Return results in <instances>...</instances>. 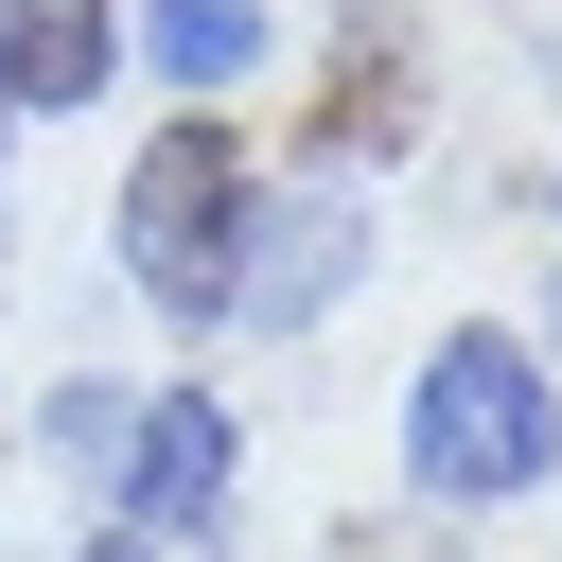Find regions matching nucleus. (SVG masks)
Here are the masks:
<instances>
[{"label": "nucleus", "mask_w": 562, "mask_h": 562, "mask_svg": "<svg viewBox=\"0 0 562 562\" xmlns=\"http://www.w3.org/2000/svg\"><path fill=\"white\" fill-rule=\"evenodd\" d=\"M105 439H123V386H53V457L105 474Z\"/></svg>", "instance_id": "nucleus-8"}, {"label": "nucleus", "mask_w": 562, "mask_h": 562, "mask_svg": "<svg viewBox=\"0 0 562 562\" xmlns=\"http://www.w3.org/2000/svg\"><path fill=\"white\" fill-rule=\"evenodd\" d=\"M0 123H18V105H0ZM0 158H18V140H0Z\"/></svg>", "instance_id": "nucleus-10"}, {"label": "nucleus", "mask_w": 562, "mask_h": 562, "mask_svg": "<svg viewBox=\"0 0 562 562\" xmlns=\"http://www.w3.org/2000/svg\"><path fill=\"white\" fill-rule=\"evenodd\" d=\"M246 193H263V158H246V123H211V105H176L158 140H140V176H123V281L158 299V316H228V246H246Z\"/></svg>", "instance_id": "nucleus-2"}, {"label": "nucleus", "mask_w": 562, "mask_h": 562, "mask_svg": "<svg viewBox=\"0 0 562 562\" xmlns=\"http://www.w3.org/2000/svg\"><path fill=\"white\" fill-rule=\"evenodd\" d=\"M404 105H422V70H404V35H369V53L316 88V123H299V140H316V176H369V158H404Z\"/></svg>", "instance_id": "nucleus-6"}, {"label": "nucleus", "mask_w": 562, "mask_h": 562, "mask_svg": "<svg viewBox=\"0 0 562 562\" xmlns=\"http://www.w3.org/2000/svg\"><path fill=\"white\" fill-rule=\"evenodd\" d=\"M123 70V0H0V105L53 123V105H105Z\"/></svg>", "instance_id": "nucleus-5"}, {"label": "nucleus", "mask_w": 562, "mask_h": 562, "mask_svg": "<svg viewBox=\"0 0 562 562\" xmlns=\"http://www.w3.org/2000/svg\"><path fill=\"white\" fill-rule=\"evenodd\" d=\"M88 562H158V544H140V527H88Z\"/></svg>", "instance_id": "nucleus-9"}, {"label": "nucleus", "mask_w": 562, "mask_h": 562, "mask_svg": "<svg viewBox=\"0 0 562 562\" xmlns=\"http://www.w3.org/2000/svg\"><path fill=\"white\" fill-rule=\"evenodd\" d=\"M351 281H369L351 176H263V193H246V246H228V316H246V334H316Z\"/></svg>", "instance_id": "nucleus-3"}, {"label": "nucleus", "mask_w": 562, "mask_h": 562, "mask_svg": "<svg viewBox=\"0 0 562 562\" xmlns=\"http://www.w3.org/2000/svg\"><path fill=\"white\" fill-rule=\"evenodd\" d=\"M140 53H158L176 88H246V70L281 53V18H263V0H140Z\"/></svg>", "instance_id": "nucleus-7"}, {"label": "nucleus", "mask_w": 562, "mask_h": 562, "mask_svg": "<svg viewBox=\"0 0 562 562\" xmlns=\"http://www.w3.org/2000/svg\"><path fill=\"white\" fill-rule=\"evenodd\" d=\"M228 474H246V422H228L211 386H140L88 492H105V527H140V544H193V527L228 509Z\"/></svg>", "instance_id": "nucleus-4"}, {"label": "nucleus", "mask_w": 562, "mask_h": 562, "mask_svg": "<svg viewBox=\"0 0 562 562\" xmlns=\"http://www.w3.org/2000/svg\"><path fill=\"white\" fill-rule=\"evenodd\" d=\"M404 474H422V509H509V492H544L562 474V386H544V351L527 334H439L422 351V386H404Z\"/></svg>", "instance_id": "nucleus-1"}]
</instances>
